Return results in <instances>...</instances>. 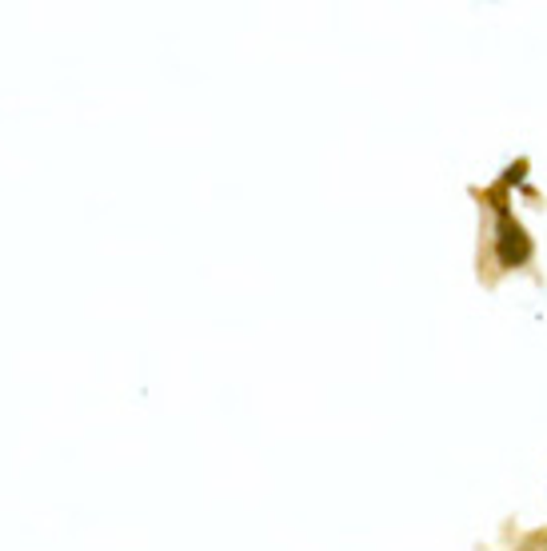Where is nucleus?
<instances>
[{
    "instance_id": "nucleus-1",
    "label": "nucleus",
    "mask_w": 547,
    "mask_h": 551,
    "mask_svg": "<svg viewBox=\"0 0 547 551\" xmlns=\"http://www.w3.org/2000/svg\"><path fill=\"white\" fill-rule=\"evenodd\" d=\"M532 252H535V244L528 236V228L511 212H500L496 216V260L503 268H523L532 260Z\"/></svg>"
},
{
    "instance_id": "nucleus-2",
    "label": "nucleus",
    "mask_w": 547,
    "mask_h": 551,
    "mask_svg": "<svg viewBox=\"0 0 547 551\" xmlns=\"http://www.w3.org/2000/svg\"><path fill=\"white\" fill-rule=\"evenodd\" d=\"M523 176H528V156H520V161H515L508 172H503L500 184H503V188H508V184H523Z\"/></svg>"
}]
</instances>
